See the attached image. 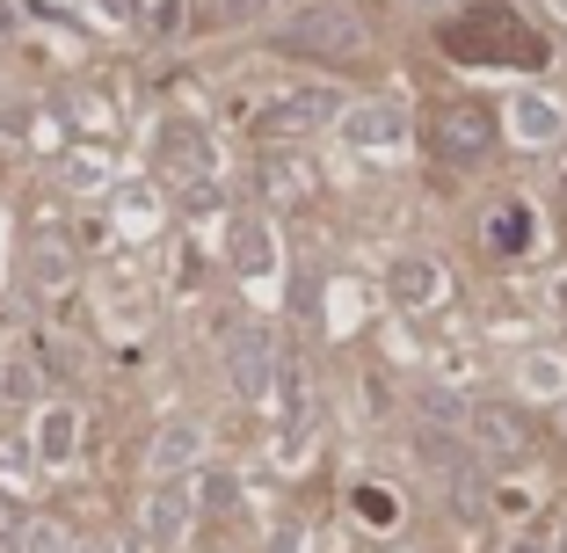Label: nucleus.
Here are the masks:
<instances>
[{
    "instance_id": "7",
    "label": "nucleus",
    "mask_w": 567,
    "mask_h": 553,
    "mask_svg": "<svg viewBox=\"0 0 567 553\" xmlns=\"http://www.w3.org/2000/svg\"><path fill=\"white\" fill-rule=\"evenodd\" d=\"M473 430H481V452L487 459H517L524 452V422L509 416V408H481V416H473Z\"/></svg>"
},
{
    "instance_id": "18",
    "label": "nucleus",
    "mask_w": 567,
    "mask_h": 553,
    "mask_svg": "<svg viewBox=\"0 0 567 553\" xmlns=\"http://www.w3.org/2000/svg\"><path fill=\"white\" fill-rule=\"evenodd\" d=\"M553 553H567V518H560V524H553Z\"/></svg>"
},
{
    "instance_id": "4",
    "label": "nucleus",
    "mask_w": 567,
    "mask_h": 553,
    "mask_svg": "<svg viewBox=\"0 0 567 553\" xmlns=\"http://www.w3.org/2000/svg\"><path fill=\"white\" fill-rule=\"evenodd\" d=\"M226 379L248 401L269 393V379H277V336H269V320H240L234 336H226Z\"/></svg>"
},
{
    "instance_id": "19",
    "label": "nucleus",
    "mask_w": 567,
    "mask_h": 553,
    "mask_svg": "<svg viewBox=\"0 0 567 553\" xmlns=\"http://www.w3.org/2000/svg\"><path fill=\"white\" fill-rule=\"evenodd\" d=\"M509 553H538V546H532V539H524V546H509Z\"/></svg>"
},
{
    "instance_id": "13",
    "label": "nucleus",
    "mask_w": 567,
    "mask_h": 553,
    "mask_svg": "<svg viewBox=\"0 0 567 553\" xmlns=\"http://www.w3.org/2000/svg\"><path fill=\"white\" fill-rule=\"evenodd\" d=\"M66 452H73V416H66V408H51V422H44V459H51V467H66Z\"/></svg>"
},
{
    "instance_id": "11",
    "label": "nucleus",
    "mask_w": 567,
    "mask_h": 553,
    "mask_svg": "<svg viewBox=\"0 0 567 553\" xmlns=\"http://www.w3.org/2000/svg\"><path fill=\"white\" fill-rule=\"evenodd\" d=\"M262 190H269V204H291V197H306V190H313V175H306L299 161L269 153V161H262Z\"/></svg>"
},
{
    "instance_id": "1",
    "label": "nucleus",
    "mask_w": 567,
    "mask_h": 553,
    "mask_svg": "<svg viewBox=\"0 0 567 553\" xmlns=\"http://www.w3.org/2000/svg\"><path fill=\"white\" fill-rule=\"evenodd\" d=\"M444 51L451 59H466V66H546V37L509 8V0H481L466 16L444 22Z\"/></svg>"
},
{
    "instance_id": "10",
    "label": "nucleus",
    "mask_w": 567,
    "mask_h": 553,
    "mask_svg": "<svg viewBox=\"0 0 567 553\" xmlns=\"http://www.w3.org/2000/svg\"><path fill=\"white\" fill-rule=\"evenodd\" d=\"M393 291H401L408 306H422V299H436V291H444V277H436L430 255H408V263H393Z\"/></svg>"
},
{
    "instance_id": "2",
    "label": "nucleus",
    "mask_w": 567,
    "mask_h": 553,
    "mask_svg": "<svg viewBox=\"0 0 567 553\" xmlns=\"http://www.w3.org/2000/svg\"><path fill=\"white\" fill-rule=\"evenodd\" d=\"M284 51H299V59H328V66H350L357 51H364V22L350 8H306L291 16V30L277 37Z\"/></svg>"
},
{
    "instance_id": "16",
    "label": "nucleus",
    "mask_w": 567,
    "mask_h": 553,
    "mask_svg": "<svg viewBox=\"0 0 567 553\" xmlns=\"http://www.w3.org/2000/svg\"><path fill=\"white\" fill-rule=\"evenodd\" d=\"M357 518H371V524H393V503H385V488H357Z\"/></svg>"
},
{
    "instance_id": "14",
    "label": "nucleus",
    "mask_w": 567,
    "mask_h": 553,
    "mask_svg": "<svg viewBox=\"0 0 567 553\" xmlns=\"http://www.w3.org/2000/svg\"><path fill=\"white\" fill-rule=\"evenodd\" d=\"M183 459H197V430H167V437H161V452H153V467L175 473Z\"/></svg>"
},
{
    "instance_id": "6",
    "label": "nucleus",
    "mask_w": 567,
    "mask_h": 553,
    "mask_svg": "<svg viewBox=\"0 0 567 553\" xmlns=\"http://www.w3.org/2000/svg\"><path fill=\"white\" fill-rule=\"evenodd\" d=\"M350 139H357V146H401V139H408V110H401V102L357 110V117H350Z\"/></svg>"
},
{
    "instance_id": "21",
    "label": "nucleus",
    "mask_w": 567,
    "mask_h": 553,
    "mask_svg": "<svg viewBox=\"0 0 567 553\" xmlns=\"http://www.w3.org/2000/svg\"><path fill=\"white\" fill-rule=\"evenodd\" d=\"M560 306H567V285H560Z\"/></svg>"
},
{
    "instance_id": "8",
    "label": "nucleus",
    "mask_w": 567,
    "mask_h": 553,
    "mask_svg": "<svg viewBox=\"0 0 567 553\" xmlns=\"http://www.w3.org/2000/svg\"><path fill=\"white\" fill-rule=\"evenodd\" d=\"M487 248L495 255H524L532 248V204H517V197L502 204V212L487 218Z\"/></svg>"
},
{
    "instance_id": "5",
    "label": "nucleus",
    "mask_w": 567,
    "mask_h": 553,
    "mask_svg": "<svg viewBox=\"0 0 567 553\" xmlns=\"http://www.w3.org/2000/svg\"><path fill=\"white\" fill-rule=\"evenodd\" d=\"M430 139H436L444 161H487V153H495V110H487V102H444Z\"/></svg>"
},
{
    "instance_id": "3",
    "label": "nucleus",
    "mask_w": 567,
    "mask_h": 553,
    "mask_svg": "<svg viewBox=\"0 0 567 553\" xmlns=\"http://www.w3.org/2000/svg\"><path fill=\"white\" fill-rule=\"evenodd\" d=\"M334 117V95L328 88H284V95H269L262 110H240V124H248L255 139H299L313 132V124Z\"/></svg>"
},
{
    "instance_id": "17",
    "label": "nucleus",
    "mask_w": 567,
    "mask_h": 553,
    "mask_svg": "<svg viewBox=\"0 0 567 553\" xmlns=\"http://www.w3.org/2000/svg\"><path fill=\"white\" fill-rule=\"evenodd\" d=\"M0 30H16V0H0Z\"/></svg>"
},
{
    "instance_id": "12",
    "label": "nucleus",
    "mask_w": 567,
    "mask_h": 553,
    "mask_svg": "<svg viewBox=\"0 0 567 553\" xmlns=\"http://www.w3.org/2000/svg\"><path fill=\"white\" fill-rule=\"evenodd\" d=\"M167 161H175V168L212 175V153H204V132H197V124H167Z\"/></svg>"
},
{
    "instance_id": "15",
    "label": "nucleus",
    "mask_w": 567,
    "mask_h": 553,
    "mask_svg": "<svg viewBox=\"0 0 567 553\" xmlns=\"http://www.w3.org/2000/svg\"><path fill=\"white\" fill-rule=\"evenodd\" d=\"M262 8H269V0H204V16H212V22H255Z\"/></svg>"
},
{
    "instance_id": "9",
    "label": "nucleus",
    "mask_w": 567,
    "mask_h": 553,
    "mask_svg": "<svg viewBox=\"0 0 567 553\" xmlns=\"http://www.w3.org/2000/svg\"><path fill=\"white\" fill-rule=\"evenodd\" d=\"M183 510H189V488L183 481H167L161 495H153L146 524H153V539H161V546H175V539H183Z\"/></svg>"
},
{
    "instance_id": "20",
    "label": "nucleus",
    "mask_w": 567,
    "mask_h": 553,
    "mask_svg": "<svg viewBox=\"0 0 567 553\" xmlns=\"http://www.w3.org/2000/svg\"><path fill=\"white\" fill-rule=\"evenodd\" d=\"M560 183H567V153H560Z\"/></svg>"
}]
</instances>
